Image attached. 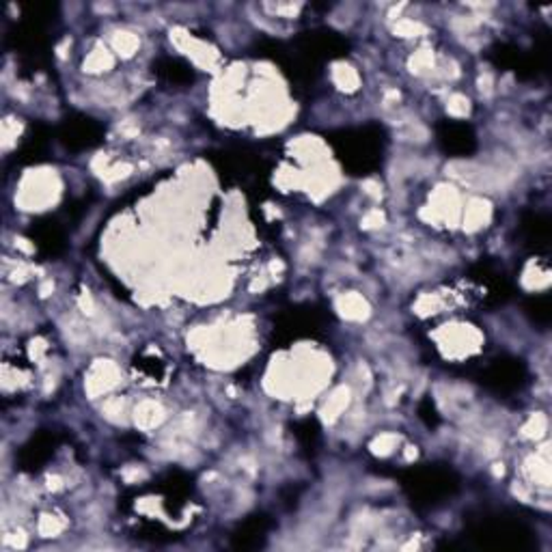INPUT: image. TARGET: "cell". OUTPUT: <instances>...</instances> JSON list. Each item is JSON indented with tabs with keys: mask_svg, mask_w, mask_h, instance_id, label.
I'll return each instance as SVG.
<instances>
[{
	"mask_svg": "<svg viewBox=\"0 0 552 552\" xmlns=\"http://www.w3.org/2000/svg\"><path fill=\"white\" fill-rule=\"evenodd\" d=\"M475 538L479 539L481 546H490V548H522L524 539H527V531L522 524L516 520H502V518H494V520H484L475 529Z\"/></svg>",
	"mask_w": 552,
	"mask_h": 552,
	"instance_id": "3957f363",
	"label": "cell"
},
{
	"mask_svg": "<svg viewBox=\"0 0 552 552\" xmlns=\"http://www.w3.org/2000/svg\"><path fill=\"white\" fill-rule=\"evenodd\" d=\"M35 242L43 250V253H50V255L59 253V249L63 246L61 229H59L57 222H52V221L43 222V225H37L35 227Z\"/></svg>",
	"mask_w": 552,
	"mask_h": 552,
	"instance_id": "9c48e42d",
	"label": "cell"
},
{
	"mask_svg": "<svg viewBox=\"0 0 552 552\" xmlns=\"http://www.w3.org/2000/svg\"><path fill=\"white\" fill-rule=\"evenodd\" d=\"M158 74L175 82V85H184V82L193 80V68L177 61V59H164V61L158 65Z\"/></svg>",
	"mask_w": 552,
	"mask_h": 552,
	"instance_id": "30bf717a",
	"label": "cell"
},
{
	"mask_svg": "<svg viewBox=\"0 0 552 552\" xmlns=\"http://www.w3.org/2000/svg\"><path fill=\"white\" fill-rule=\"evenodd\" d=\"M439 143L447 154L451 156H468L477 147V139L471 125L445 122L439 128Z\"/></svg>",
	"mask_w": 552,
	"mask_h": 552,
	"instance_id": "5b68a950",
	"label": "cell"
},
{
	"mask_svg": "<svg viewBox=\"0 0 552 552\" xmlns=\"http://www.w3.org/2000/svg\"><path fill=\"white\" fill-rule=\"evenodd\" d=\"M61 140L69 149H89L102 140V128L85 114H74L61 125Z\"/></svg>",
	"mask_w": 552,
	"mask_h": 552,
	"instance_id": "277c9868",
	"label": "cell"
},
{
	"mask_svg": "<svg viewBox=\"0 0 552 552\" xmlns=\"http://www.w3.org/2000/svg\"><path fill=\"white\" fill-rule=\"evenodd\" d=\"M403 485H406L412 502L434 507L436 502H440L456 492L457 479L447 468H417V471L408 473Z\"/></svg>",
	"mask_w": 552,
	"mask_h": 552,
	"instance_id": "6da1fadb",
	"label": "cell"
},
{
	"mask_svg": "<svg viewBox=\"0 0 552 552\" xmlns=\"http://www.w3.org/2000/svg\"><path fill=\"white\" fill-rule=\"evenodd\" d=\"M52 451H54V436L50 434L37 436V439H32L29 445L24 447V451H22L20 457L22 466L35 471V468H40L41 464L52 456Z\"/></svg>",
	"mask_w": 552,
	"mask_h": 552,
	"instance_id": "ba28073f",
	"label": "cell"
},
{
	"mask_svg": "<svg viewBox=\"0 0 552 552\" xmlns=\"http://www.w3.org/2000/svg\"><path fill=\"white\" fill-rule=\"evenodd\" d=\"M485 385H490L494 391H516L520 389L524 380V367L520 360H496L484 376Z\"/></svg>",
	"mask_w": 552,
	"mask_h": 552,
	"instance_id": "8992f818",
	"label": "cell"
},
{
	"mask_svg": "<svg viewBox=\"0 0 552 552\" xmlns=\"http://www.w3.org/2000/svg\"><path fill=\"white\" fill-rule=\"evenodd\" d=\"M267 529H270L267 516L249 518L244 524H240L236 535H233V546H236V548H257V546H261V542H264Z\"/></svg>",
	"mask_w": 552,
	"mask_h": 552,
	"instance_id": "52a82bcc",
	"label": "cell"
},
{
	"mask_svg": "<svg viewBox=\"0 0 552 552\" xmlns=\"http://www.w3.org/2000/svg\"><path fill=\"white\" fill-rule=\"evenodd\" d=\"M527 311L533 315L535 321H539V324H548V320H550V298L548 296L531 298L527 304Z\"/></svg>",
	"mask_w": 552,
	"mask_h": 552,
	"instance_id": "8fae6325",
	"label": "cell"
},
{
	"mask_svg": "<svg viewBox=\"0 0 552 552\" xmlns=\"http://www.w3.org/2000/svg\"><path fill=\"white\" fill-rule=\"evenodd\" d=\"M343 162L348 164L352 171L367 173L371 168L378 167L380 160V136L369 132H354L346 134L341 139V145L337 147Z\"/></svg>",
	"mask_w": 552,
	"mask_h": 552,
	"instance_id": "7a4b0ae2",
	"label": "cell"
}]
</instances>
